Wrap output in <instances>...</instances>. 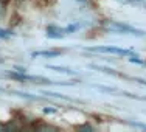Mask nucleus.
I'll return each instance as SVG.
<instances>
[{
    "label": "nucleus",
    "mask_w": 146,
    "mask_h": 132,
    "mask_svg": "<svg viewBox=\"0 0 146 132\" xmlns=\"http://www.w3.org/2000/svg\"><path fill=\"white\" fill-rule=\"evenodd\" d=\"M86 50L93 51V53H103V54H118V56H131L132 54L131 50L118 48V47H89Z\"/></svg>",
    "instance_id": "f257e3e1"
},
{
    "label": "nucleus",
    "mask_w": 146,
    "mask_h": 132,
    "mask_svg": "<svg viewBox=\"0 0 146 132\" xmlns=\"http://www.w3.org/2000/svg\"><path fill=\"white\" fill-rule=\"evenodd\" d=\"M109 28L115 33L120 34H135V36H145V33L141 30H137L131 25H126V23H121V22H112L109 25Z\"/></svg>",
    "instance_id": "f03ea898"
},
{
    "label": "nucleus",
    "mask_w": 146,
    "mask_h": 132,
    "mask_svg": "<svg viewBox=\"0 0 146 132\" xmlns=\"http://www.w3.org/2000/svg\"><path fill=\"white\" fill-rule=\"evenodd\" d=\"M62 53V50H40V51H34L31 53L33 58H56Z\"/></svg>",
    "instance_id": "7ed1b4c3"
},
{
    "label": "nucleus",
    "mask_w": 146,
    "mask_h": 132,
    "mask_svg": "<svg viewBox=\"0 0 146 132\" xmlns=\"http://www.w3.org/2000/svg\"><path fill=\"white\" fill-rule=\"evenodd\" d=\"M47 68H50V70H53V72H58V73L76 75L75 70H72V68H68V67H64V65H47Z\"/></svg>",
    "instance_id": "20e7f679"
},
{
    "label": "nucleus",
    "mask_w": 146,
    "mask_h": 132,
    "mask_svg": "<svg viewBox=\"0 0 146 132\" xmlns=\"http://www.w3.org/2000/svg\"><path fill=\"white\" fill-rule=\"evenodd\" d=\"M42 93L44 95H50V96H53V98H61V99H65V101H72L68 96H65V95H62V93H56V92H48V90H42Z\"/></svg>",
    "instance_id": "39448f33"
},
{
    "label": "nucleus",
    "mask_w": 146,
    "mask_h": 132,
    "mask_svg": "<svg viewBox=\"0 0 146 132\" xmlns=\"http://www.w3.org/2000/svg\"><path fill=\"white\" fill-rule=\"evenodd\" d=\"M98 90H101V92H106V93H113V95H118V93H121L118 89L115 87H104V86H95Z\"/></svg>",
    "instance_id": "423d86ee"
},
{
    "label": "nucleus",
    "mask_w": 146,
    "mask_h": 132,
    "mask_svg": "<svg viewBox=\"0 0 146 132\" xmlns=\"http://www.w3.org/2000/svg\"><path fill=\"white\" fill-rule=\"evenodd\" d=\"M92 68H96V70H101V72H104V73H109V75H118L115 70H112V68H107V67H98V65H90Z\"/></svg>",
    "instance_id": "0eeeda50"
},
{
    "label": "nucleus",
    "mask_w": 146,
    "mask_h": 132,
    "mask_svg": "<svg viewBox=\"0 0 146 132\" xmlns=\"http://www.w3.org/2000/svg\"><path fill=\"white\" fill-rule=\"evenodd\" d=\"M13 31L11 30H3V28H0V39H8V37H11L13 36Z\"/></svg>",
    "instance_id": "6e6552de"
},
{
    "label": "nucleus",
    "mask_w": 146,
    "mask_h": 132,
    "mask_svg": "<svg viewBox=\"0 0 146 132\" xmlns=\"http://www.w3.org/2000/svg\"><path fill=\"white\" fill-rule=\"evenodd\" d=\"M129 61H131V62H135V64H140V65H146V62H145V61H141V59H138L137 54H131Z\"/></svg>",
    "instance_id": "1a4fd4ad"
},
{
    "label": "nucleus",
    "mask_w": 146,
    "mask_h": 132,
    "mask_svg": "<svg viewBox=\"0 0 146 132\" xmlns=\"http://www.w3.org/2000/svg\"><path fill=\"white\" fill-rule=\"evenodd\" d=\"M79 28V25H68L67 28H64V33L65 34H68V33H75L76 30Z\"/></svg>",
    "instance_id": "9d476101"
},
{
    "label": "nucleus",
    "mask_w": 146,
    "mask_h": 132,
    "mask_svg": "<svg viewBox=\"0 0 146 132\" xmlns=\"http://www.w3.org/2000/svg\"><path fill=\"white\" fill-rule=\"evenodd\" d=\"M129 124H132V126H135V127H140V129H145V131H146V124H143V123H134V121H129Z\"/></svg>",
    "instance_id": "9b49d317"
},
{
    "label": "nucleus",
    "mask_w": 146,
    "mask_h": 132,
    "mask_svg": "<svg viewBox=\"0 0 146 132\" xmlns=\"http://www.w3.org/2000/svg\"><path fill=\"white\" fill-rule=\"evenodd\" d=\"M44 113H56V110L51 109V107H45V109H44Z\"/></svg>",
    "instance_id": "f8f14e48"
},
{
    "label": "nucleus",
    "mask_w": 146,
    "mask_h": 132,
    "mask_svg": "<svg viewBox=\"0 0 146 132\" xmlns=\"http://www.w3.org/2000/svg\"><path fill=\"white\" fill-rule=\"evenodd\" d=\"M134 79H135V81H137V82H140V84L146 86V81H145V79H141V78H134Z\"/></svg>",
    "instance_id": "ddd939ff"
},
{
    "label": "nucleus",
    "mask_w": 146,
    "mask_h": 132,
    "mask_svg": "<svg viewBox=\"0 0 146 132\" xmlns=\"http://www.w3.org/2000/svg\"><path fill=\"white\" fill-rule=\"evenodd\" d=\"M0 2H3V3H8V2H9V0H0Z\"/></svg>",
    "instance_id": "4468645a"
},
{
    "label": "nucleus",
    "mask_w": 146,
    "mask_h": 132,
    "mask_svg": "<svg viewBox=\"0 0 146 132\" xmlns=\"http://www.w3.org/2000/svg\"><path fill=\"white\" fill-rule=\"evenodd\" d=\"M145 99H146V98H145Z\"/></svg>",
    "instance_id": "2eb2a0df"
}]
</instances>
